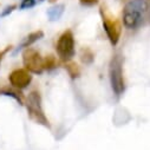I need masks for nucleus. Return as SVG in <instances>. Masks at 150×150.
I'll list each match as a JSON object with an SVG mask.
<instances>
[{"instance_id":"nucleus-16","label":"nucleus","mask_w":150,"mask_h":150,"mask_svg":"<svg viewBox=\"0 0 150 150\" xmlns=\"http://www.w3.org/2000/svg\"><path fill=\"white\" fill-rule=\"evenodd\" d=\"M16 8H17V5H10V6H6L5 10L1 12V14H0V17H7V16L11 14Z\"/></svg>"},{"instance_id":"nucleus-12","label":"nucleus","mask_w":150,"mask_h":150,"mask_svg":"<svg viewBox=\"0 0 150 150\" xmlns=\"http://www.w3.org/2000/svg\"><path fill=\"white\" fill-rule=\"evenodd\" d=\"M79 57H81L82 63H83V64H86V65L92 64V63H93V59H95V54H93V52L91 51V49H89V47H83V49L81 50Z\"/></svg>"},{"instance_id":"nucleus-10","label":"nucleus","mask_w":150,"mask_h":150,"mask_svg":"<svg viewBox=\"0 0 150 150\" xmlns=\"http://www.w3.org/2000/svg\"><path fill=\"white\" fill-rule=\"evenodd\" d=\"M64 11H65V5L64 4H57V5H54V6H52V7L49 8L47 17H49V19L51 21L59 20L62 18Z\"/></svg>"},{"instance_id":"nucleus-21","label":"nucleus","mask_w":150,"mask_h":150,"mask_svg":"<svg viewBox=\"0 0 150 150\" xmlns=\"http://www.w3.org/2000/svg\"><path fill=\"white\" fill-rule=\"evenodd\" d=\"M40 1H43V0H40Z\"/></svg>"},{"instance_id":"nucleus-2","label":"nucleus","mask_w":150,"mask_h":150,"mask_svg":"<svg viewBox=\"0 0 150 150\" xmlns=\"http://www.w3.org/2000/svg\"><path fill=\"white\" fill-rule=\"evenodd\" d=\"M26 108L28 112V117L38 124H42L46 128H50V122L46 118L44 110H43V104H42V96L39 91H31L27 96L26 99Z\"/></svg>"},{"instance_id":"nucleus-3","label":"nucleus","mask_w":150,"mask_h":150,"mask_svg":"<svg viewBox=\"0 0 150 150\" xmlns=\"http://www.w3.org/2000/svg\"><path fill=\"white\" fill-rule=\"evenodd\" d=\"M56 50H57L59 58L63 62L67 63L74 57L76 50H74V37H73L72 31L66 30L65 32L60 34L57 42V45H56Z\"/></svg>"},{"instance_id":"nucleus-19","label":"nucleus","mask_w":150,"mask_h":150,"mask_svg":"<svg viewBox=\"0 0 150 150\" xmlns=\"http://www.w3.org/2000/svg\"><path fill=\"white\" fill-rule=\"evenodd\" d=\"M146 3H148V11L146 12H148V16H149V21H150V0H148Z\"/></svg>"},{"instance_id":"nucleus-11","label":"nucleus","mask_w":150,"mask_h":150,"mask_svg":"<svg viewBox=\"0 0 150 150\" xmlns=\"http://www.w3.org/2000/svg\"><path fill=\"white\" fill-rule=\"evenodd\" d=\"M65 70L67 71L69 76H70L72 79L78 78V77L81 76V73H82L81 67H79L76 63H74V62H71V60L66 63V65H65Z\"/></svg>"},{"instance_id":"nucleus-6","label":"nucleus","mask_w":150,"mask_h":150,"mask_svg":"<svg viewBox=\"0 0 150 150\" xmlns=\"http://www.w3.org/2000/svg\"><path fill=\"white\" fill-rule=\"evenodd\" d=\"M8 82L14 89L24 90L32 82L31 72H28L26 69H16L8 74Z\"/></svg>"},{"instance_id":"nucleus-18","label":"nucleus","mask_w":150,"mask_h":150,"mask_svg":"<svg viewBox=\"0 0 150 150\" xmlns=\"http://www.w3.org/2000/svg\"><path fill=\"white\" fill-rule=\"evenodd\" d=\"M99 0H79V3L83 6H93L96 4H98Z\"/></svg>"},{"instance_id":"nucleus-5","label":"nucleus","mask_w":150,"mask_h":150,"mask_svg":"<svg viewBox=\"0 0 150 150\" xmlns=\"http://www.w3.org/2000/svg\"><path fill=\"white\" fill-rule=\"evenodd\" d=\"M23 64H24L25 69L31 73L40 74L44 71L43 58H42L40 53L35 49H32V47L24 49V51H23Z\"/></svg>"},{"instance_id":"nucleus-4","label":"nucleus","mask_w":150,"mask_h":150,"mask_svg":"<svg viewBox=\"0 0 150 150\" xmlns=\"http://www.w3.org/2000/svg\"><path fill=\"white\" fill-rule=\"evenodd\" d=\"M100 16H102V21H103V27L104 31L108 35V38L111 43L112 46H116L120 42L121 38V32H122V27L121 24L115 19L112 18L104 7H100Z\"/></svg>"},{"instance_id":"nucleus-17","label":"nucleus","mask_w":150,"mask_h":150,"mask_svg":"<svg viewBox=\"0 0 150 150\" xmlns=\"http://www.w3.org/2000/svg\"><path fill=\"white\" fill-rule=\"evenodd\" d=\"M12 50V46L11 45H8V46H6L4 50H1L0 51V65H1V62H3V59H4V57L10 52Z\"/></svg>"},{"instance_id":"nucleus-20","label":"nucleus","mask_w":150,"mask_h":150,"mask_svg":"<svg viewBox=\"0 0 150 150\" xmlns=\"http://www.w3.org/2000/svg\"><path fill=\"white\" fill-rule=\"evenodd\" d=\"M49 1H51V3H53V1H56V0H49Z\"/></svg>"},{"instance_id":"nucleus-9","label":"nucleus","mask_w":150,"mask_h":150,"mask_svg":"<svg viewBox=\"0 0 150 150\" xmlns=\"http://www.w3.org/2000/svg\"><path fill=\"white\" fill-rule=\"evenodd\" d=\"M123 11H131L144 14L148 11V3L146 0H130L125 4Z\"/></svg>"},{"instance_id":"nucleus-15","label":"nucleus","mask_w":150,"mask_h":150,"mask_svg":"<svg viewBox=\"0 0 150 150\" xmlns=\"http://www.w3.org/2000/svg\"><path fill=\"white\" fill-rule=\"evenodd\" d=\"M35 5V0H23L20 4V8L21 10H26V8H31Z\"/></svg>"},{"instance_id":"nucleus-8","label":"nucleus","mask_w":150,"mask_h":150,"mask_svg":"<svg viewBox=\"0 0 150 150\" xmlns=\"http://www.w3.org/2000/svg\"><path fill=\"white\" fill-rule=\"evenodd\" d=\"M44 37V32L42 30H38V31H34V32H31L30 34H27L25 38L21 40V43L18 45V47L14 50L13 54H17L20 50H24V49H27L30 47L32 44H34L35 42H38L39 39H42Z\"/></svg>"},{"instance_id":"nucleus-14","label":"nucleus","mask_w":150,"mask_h":150,"mask_svg":"<svg viewBox=\"0 0 150 150\" xmlns=\"http://www.w3.org/2000/svg\"><path fill=\"white\" fill-rule=\"evenodd\" d=\"M0 95H4V96H8V97H12L14 98L19 104H23V98L17 92V91H13L12 89H8V88H4L0 90Z\"/></svg>"},{"instance_id":"nucleus-13","label":"nucleus","mask_w":150,"mask_h":150,"mask_svg":"<svg viewBox=\"0 0 150 150\" xmlns=\"http://www.w3.org/2000/svg\"><path fill=\"white\" fill-rule=\"evenodd\" d=\"M43 66H44V70H47V71H51V70L56 69L57 67V59H56V57L52 56V54L46 56L43 59Z\"/></svg>"},{"instance_id":"nucleus-1","label":"nucleus","mask_w":150,"mask_h":150,"mask_svg":"<svg viewBox=\"0 0 150 150\" xmlns=\"http://www.w3.org/2000/svg\"><path fill=\"white\" fill-rule=\"evenodd\" d=\"M109 77L111 89L117 97L122 96L125 90V83L123 77V60L120 54L112 56L109 64Z\"/></svg>"},{"instance_id":"nucleus-7","label":"nucleus","mask_w":150,"mask_h":150,"mask_svg":"<svg viewBox=\"0 0 150 150\" xmlns=\"http://www.w3.org/2000/svg\"><path fill=\"white\" fill-rule=\"evenodd\" d=\"M142 18H143V14L141 13L123 11V25L129 30L137 28L142 23Z\"/></svg>"}]
</instances>
